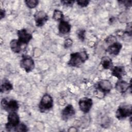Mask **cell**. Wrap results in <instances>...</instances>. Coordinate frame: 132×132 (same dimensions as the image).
Masks as SVG:
<instances>
[{
  "instance_id": "obj_30",
  "label": "cell",
  "mask_w": 132,
  "mask_h": 132,
  "mask_svg": "<svg viewBox=\"0 0 132 132\" xmlns=\"http://www.w3.org/2000/svg\"><path fill=\"white\" fill-rule=\"evenodd\" d=\"M68 131H77V129H76L75 127H71L69 128Z\"/></svg>"
},
{
  "instance_id": "obj_27",
  "label": "cell",
  "mask_w": 132,
  "mask_h": 132,
  "mask_svg": "<svg viewBox=\"0 0 132 132\" xmlns=\"http://www.w3.org/2000/svg\"><path fill=\"white\" fill-rule=\"evenodd\" d=\"M61 4L67 7H72L75 3L74 1H61Z\"/></svg>"
},
{
  "instance_id": "obj_29",
  "label": "cell",
  "mask_w": 132,
  "mask_h": 132,
  "mask_svg": "<svg viewBox=\"0 0 132 132\" xmlns=\"http://www.w3.org/2000/svg\"><path fill=\"white\" fill-rule=\"evenodd\" d=\"M5 16V10L3 9H1L0 10V19L2 20Z\"/></svg>"
},
{
  "instance_id": "obj_1",
  "label": "cell",
  "mask_w": 132,
  "mask_h": 132,
  "mask_svg": "<svg viewBox=\"0 0 132 132\" xmlns=\"http://www.w3.org/2000/svg\"><path fill=\"white\" fill-rule=\"evenodd\" d=\"M70 58L68 62L70 67H77L84 63L89 58V55L86 51L72 53L70 55Z\"/></svg>"
},
{
  "instance_id": "obj_8",
  "label": "cell",
  "mask_w": 132,
  "mask_h": 132,
  "mask_svg": "<svg viewBox=\"0 0 132 132\" xmlns=\"http://www.w3.org/2000/svg\"><path fill=\"white\" fill-rule=\"evenodd\" d=\"M34 17L36 25L37 27L43 26L48 20V15L43 10L37 11L34 14Z\"/></svg>"
},
{
  "instance_id": "obj_11",
  "label": "cell",
  "mask_w": 132,
  "mask_h": 132,
  "mask_svg": "<svg viewBox=\"0 0 132 132\" xmlns=\"http://www.w3.org/2000/svg\"><path fill=\"white\" fill-rule=\"evenodd\" d=\"M75 113V109L72 105H68L61 111V118L63 121H68L72 118Z\"/></svg>"
},
{
  "instance_id": "obj_7",
  "label": "cell",
  "mask_w": 132,
  "mask_h": 132,
  "mask_svg": "<svg viewBox=\"0 0 132 132\" xmlns=\"http://www.w3.org/2000/svg\"><path fill=\"white\" fill-rule=\"evenodd\" d=\"M112 84L110 81L107 79L101 80L97 85L96 91L100 92L103 95L109 93L112 89Z\"/></svg>"
},
{
  "instance_id": "obj_10",
  "label": "cell",
  "mask_w": 132,
  "mask_h": 132,
  "mask_svg": "<svg viewBox=\"0 0 132 132\" xmlns=\"http://www.w3.org/2000/svg\"><path fill=\"white\" fill-rule=\"evenodd\" d=\"M17 35L18 36V40L21 44L27 45L32 38V35L28 32L25 28L18 30L17 31Z\"/></svg>"
},
{
  "instance_id": "obj_6",
  "label": "cell",
  "mask_w": 132,
  "mask_h": 132,
  "mask_svg": "<svg viewBox=\"0 0 132 132\" xmlns=\"http://www.w3.org/2000/svg\"><path fill=\"white\" fill-rule=\"evenodd\" d=\"M132 114V108L131 105L120 106L116 112V118L119 120H123L127 117H130Z\"/></svg>"
},
{
  "instance_id": "obj_25",
  "label": "cell",
  "mask_w": 132,
  "mask_h": 132,
  "mask_svg": "<svg viewBox=\"0 0 132 132\" xmlns=\"http://www.w3.org/2000/svg\"><path fill=\"white\" fill-rule=\"evenodd\" d=\"M105 41H106V43H110V44H113V43H115V42H116L117 41V39H116V38L114 37V36H109V37H108L106 39V40H105Z\"/></svg>"
},
{
  "instance_id": "obj_14",
  "label": "cell",
  "mask_w": 132,
  "mask_h": 132,
  "mask_svg": "<svg viewBox=\"0 0 132 132\" xmlns=\"http://www.w3.org/2000/svg\"><path fill=\"white\" fill-rule=\"evenodd\" d=\"M126 74V72L123 66H116L111 69V74L119 79H121Z\"/></svg>"
},
{
  "instance_id": "obj_24",
  "label": "cell",
  "mask_w": 132,
  "mask_h": 132,
  "mask_svg": "<svg viewBox=\"0 0 132 132\" xmlns=\"http://www.w3.org/2000/svg\"><path fill=\"white\" fill-rule=\"evenodd\" d=\"M124 32L130 37L131 36V22H129L127 24Z\"/></svg>"
},
{
  "instance_id": "obj_3",
  "label": "cell",
  "mask_w": 132,
  "mask_h": 132,
  "mask_svg": "<svg viewBox=\"0 0 132 132\" xmlns=\"http://www.w3.org/2000/svg\"><path fill=\"white\" fill-rule=\"evenodd\" d=\"M1 105L3 109L9 112L16 111L19 107L16 100L8 98H3L1 100Z\"/></svg>"
},
{
  "instance_id": "obj_26",
  "label": "cell",
  "mask_w": 132,
  "mask_h": 132,
  "mask_svg": "<svg viewBox=\"0 0 132 132\" xmlns=\"http://www.w3.org/2000/svg\"><path fill=\"white\" fill-rule=\"evenodd\" d=\"M73 44V41L70 38H68L66 40H65L64 42V46L65 48H68L72 46Z\"/></svg>"
},
{
  "instance_id": "obj_23",
  "label": "cell",
  "mask_w": 132,
  "mask_h": 132,
  "mask_svg": "<svg viewBox=\"0 0 132 132\" xmlns=\"http://www.w3.org/2000/svg\"><path fill=\"white\" fill-rule=\"evenodd\" d=\"M90 2L88 0H78L76 1V3L81 7H86L89 5Z\"/></svg>"
},
{
  "instance_id": "obj_19",
  "label": "cell",
  "mask_w": 132,
  "mask_h": 132,
  "mask_svg": "<svg viewBox=\"0 0 132 132\" xmlns=\"http://www.w3.org/2000/svg\"><path fill=\"white\" fill-rule=\"evenodd\" d=\"M64 15L62 12L59 10L55 9L54 11L53 14V19L56 21H60L63 20Z\"/></svg>"
},
{
  "instance_id": "obj_4",
  "label": "cell",
  "mask_w": 132,
  "mask_h": 132,
  "mask_svg": "<svg viewBox=\"0 0 132 132\" xmlns=\"http://www.w3.org/2000/svg\"><path fill=\"white\" fill-rule=\"evenodd\" d=\"M53 99L48 94H45L42 97L39 104V109L40 112H44L49 110L53 107Z\"/></svg>"
},
{
  "instance_id": "obj_17",
  "label": "cell",
  "mask_w": 132,
  "mask_h": 132,
  "mask_svg": "<svg viewBox=\"0 0 132 132\" xmlns=\"http://www.w3.org/2000/svg\"><path fill=\"white\" fill-rule=\"evenodd\" d=\"M100 63L104 69H109L113 68L112 59L107 56H103L101 58Z\"/></svg>"
},
{
  "instance_id": "obj_28",
  "label": "cell",
  "mask_w": 132,
  "mask_h": 132,
  "mask_svg": "<svg viewBox=\"0 0 132 132\" xmlns=\"http://www.w3.org/2000/svg\"><path fill=\"white\" fill-rule=\"evenodd\" d=\"M118 2L119 3V4H123L127 8L130 7L131 5V1H118Z\"/></svg>"
},
{
  "instance_id": "obj_22",
  "label": "cell",
  "mask_w": 132,
  "mask_h": 132,
  "mask_svg": "<svg viewBox=\"0 0 132 132\" xmlns=\"http://www.w3.org/2000/svg\"><path fill=\"white\" fill-rule=\"evenodd\" d=\"M85 35H86V30L83 29H79L77 31V35L78 38L81 41H84L85 39Z\"/></svg>"
},
{
  "instance_id": "obj_21",
  "label": "cell",
  "mask_w": 132,
  "mask_h": 132,
  "mask_svg": "<svg viewBox=\"0 0 132 132\" xmlns=\"http://www.w3.org/2000/svg\"><path fill=\"white\" fill-rule=\"evenodd\" d=\"M28 130V129L27 127V126L23 123L20 122V123L18 125V126L15 128L14 131H27Z\"/></svg>"
},
{
  "instance_id": "obj_16",
  "label": "cell",
  "mask_w": 132,
  "mask_h": 132,
  "mask_svg": "<svg viewBox=\"0 0 132 132\" xmlns=\"http://www.w3.org/2000/svg\"><path fill=\"white\" fill-rule=\"evenodd\" d=\"M13 89L12 84L7 79L5 78L2 80L1 85L0 91L1 93H7Z\"/></svg>"
},
{
  "instance_id": "obj_13",
  "label": "cell",
  "mask_w": 132,
  "mask_h": 132,
  "mask_svg": "<svg viewBox=\"0 0 132 132\" xmlns=\"http://www.w3.org/2000/svg\"><path fill=\"white\" fill-rule=\"evenodd\" d=\"M129 88H131V82L129 84L127 82L124 80H119L115 85V88L117 91L120 93H123L126 92Z\"/></svg>"
},
{
  "instance_id": "obj_5",
  "label": "cell",
  "mask_w": 132,
  "mask_h": 132,
  "mask_svg": "<svg viewBox=\"0 0 132 132\" xmlns=\"http://www.w3.org/2000/svg\"><path fill=\"white\" fill-rule=\"evenodd\" d=\"M20 67L23 68L27 73H29L35 68V62L33 59L29 56L23 55L20 62Z\"/></svg>"
},
{
  "instance_id": "obj_18",
  "label": "cell",
  "mask_w": 132,
  "mask_h": 132,
  "mask_svg": "<svg viewBox=\"0 0 132 132\" xmlns=\"http://www.w3.org/2000/svg\"><path fill=\"white\" fill-rule=\"evenodd\" d=\"M21 45L19 41L16 39H12L10 42V48L14 53H19L21 52Z\"/></svg>"
},
{
  "instance_id": "obj_12",
  "label": "cell",
  "mask_w": 132,
  "mask_h": 132,
  "mask_svg": "<svg viewBox=\"0 0 132 132\" xmlns=\"http://www.w3.org/2000/svg\"><path fill=\"white\" fill-rule=\"evenodd\" d=\"M122 47V45L119 42H115L110 44L106 49V52L111 55H118Z\"/></svg>"
},
{
  "instance_id": "obj_9",
  "label": "cell",
  "mask_w": 132,
  "mask_h": 132,
  "mask_svg": "<svg viewBox=\"0 0 132 132\" xmlns=\"http://www.w3.org/2000/svg\"><path fill=\"white\" fill-rule=\"evenodd\" d=\"M93 105L91 98L85 97L80 98L78 101V106L80 110L85 113H88Z\"/></svg>"
},
{
  "instance_id": "obj_15",
  "label": "cell",
  "mask_w": 132,
  "mask_h": 132,
  "mask_svg": "<svg viewBox=\"0 0 132 132\" xmlns=\"http://www.w3.org/2000/svg\"><path fill=\"white\" fill-rule=\"evenodd\" d=\"M71 25L70 23L63 20L60 21L58 25V30L59 32L62 35L68 34L71 31Z\"/></svg>"
},
{
  "instance_id": "obj_20",
  "label": "cell",
  "mask_w": 132,
  "mask_h": 132,
  "mask_svg": "<svg viewBox=\"0 0 132 132\" xmlns=\"http://www.w3.org/2000/svg\"><path fill=\"white\" fill-rule=\"evenodd\" d=\"M25 3L28 8L32 9L37 6L39 1L37 0H26L25 1Z\"/></svg>"
},
{
  "instance_id": "obj_2",
  "label": "cell",
  "mask_w": 132,
  "mask_h": 132,
  "mask_svg": "<svg viewBox=\"0 0 132 132\" xmlns=\"http://www.w3.org/2000/svg\"><path fill=\"white\" fill-rule=\"evenodd\" d=\"M7 122L5 124L6 129L8 131H11L15 129L18 125L20 123V117L16 111L9 112L7 117Z\"/></svg>"
}]
</instances>
